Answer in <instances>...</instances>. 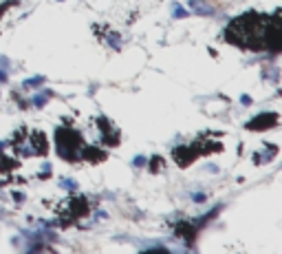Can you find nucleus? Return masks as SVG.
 I'll use <instances>...</instances> for the list:
<instances>
[{
  "label": "nucleus",
  "instance_id": "f257e3e1",
  "mask_svg": "<svg viewBox=\"0 0 282 254\" xmlns=\"http://www.w3.org/2000/svg\"><path fill=\"white\" fill-rule=\"evenodd\" d=\"M267 25H269V16L258 11H247L241 13L238 18H234L225 29V40L232 44L245 46L251 51L265 49V34Z\"/></svg>",
  "mask_w": 282,
  "mask_h": 254
},
{
  "label": "nucleus",
  "instance_id": "f03ea898",
  "mask_svg": "<svg viewBox=\"0 0 282 254\" xmlns=\"http://www.w3.org/2000/svg\"><path fill=\"white\" fill-rule=\"evenodd\" d=\"M82 135L75 128H67V126L55 128V150L62 159H67V162L82 159Z\"/></svg>",
  "mask_w": 282,
  "mask_h": 254
},
{
  "label": "nucleus",
  "instance_id": "7ed1b4c3",
  "mask_svg": "<svg viewBox=\"0 0 282 254\" xmlns=\"http://www.w3.org/2000/svg\"><path fill=\"white\" fill-rule=\"evenodd\" d=\"M265 49H269L271 53L282 51V22H280V9H276L269 16V25H267L265 34Z\"/></svg>",
  "mask_w": 282,
  "mask_h": 254
},
{
  "label": "nucleus",
  "instance_id": "20e7f679",
  "mask_svg": "<svg viewBox=\"0 0 282 254\" xmlns=\"http://www.w3.org/2000/svg\"><path fill=\"white\" fill-rule=\"evenodd\" d=\"M201 153V144H190V146H176V148H172V157H175V162L178 164L181 168H187L192 162H194Z\"/></svg>",
  "mask_w": 282,
  "mask_h": 254
},
{
  "label": "nucleus",
  "instance_id": "39448f33",
  "mask_svg": "<svg viewBox=\"0 0 282 254\" xmlns=\"http://www.w3.org/2000/svg\"><path fill=\"white\" fill-rule=\"evenodd\" d=\"M278 120H280L278 113H274V111L258 113L251 122H247L245 128L247 130H267V128H274V126H278Z\"/></svg>",
  "mask_w": 282,
  "mask_h": 254
},
{
  "label": "nucleus",
  "instance_id": "423d86ee",
  "mask_svg": "<svg viewBox=\"0 0 282 254\" xmlns=\"http://www.w3.org/2000/svg\"><path fill=\"white\" fill-rule=\"evenodd\" d=\"M97 126H100V130H102V139L106 142V146H117V144H119V130L112 128V124L106 120L104 115L97 117Z\"/></svg>",
  "mask_w": 282,
  "mask_h": 254
},
{
  "label": "nucleus",
  "instance_id": "0eeeda50",
  "mask_svg": "<svg viewBox=\"0 0 282 254\" xmlns=\"http://www.w3.org/2000/svg\"><path fill=\"white\" fill-rule=\"evenodd\" d=\"M31 146H34V150H31L34 155H46L49 153V142H46V135L42 133V130H35V133L31 135Z\"/></svg>",
  "mask_w": 282,
  "mask_h": 254
},
{
  "label": "nucleus",
  "instance_id": "6e6552de",
  "mask_svg": "<svg viewBox=\"0 0 282 254\" xmlns=\"http://www.w3.org/2000/svg\"><path fill=\"white\" fill-rule=\"evenodd\" d=\"M82 159H88V162H102L106 159V150L97 148V146H82Z\"/></svg>",
  "mask_w": 282,
  "mask_h": 254
},
{
  "label": "nucleus",
  "instance_id": "1a4fd4ad",
  "mask_svg": "<svg viewBox=\"0 0 282 254\" xmlns=\"http://www.w3.org/2000/svg\"><path fill=\"white\" fill-rule=\"evenodd\" d=\"M190 9L194 13H199V16H214V7H212L210 2H205V0H190Z\"/></svg>",
  "mask_w": 282,
  "mask_h": 254
},
{
  "label": "nucleus",
  "instance_id": "9d476101",
  "mask_svg": "<svg viewBox=\"0 0 282 254\" xmlns=\"http://www.w3.org/2000/svg\"><path fill=\"white\" fill-rule=\"evenodd\" d=\"M51 97H53V91H42V93H37V95H34V100H31V102H34L35 109H42V106H44Z\"/></svg>",
  "mask_w": 282,
  "mask_h": 254
},
{
  "label": "nucleus",
  "instance_id": "9b49d317",
  "mask_svg": "<svg viewBox=\"0 0 282 254\" xmlns=\"http://www.w3.org/2000/svg\"><path fill=\"white\" fill-rule=\"evenodd\" d=\"M42 84H44V75H35V78L25 80L22 86H25V88H37V86H42Z\"/></svg>",
  "mask_w": 282,
  "mask_h": 254
},
{
  "label": "nucleus",
  "instance_id": "f8f14e48",
  "mask_svg": "<svg viewBox=\"0 0 282 254\" xmlns=\"http://www.w3.org/2000/svg\"><path fill=\"white\" fill-rule=\"evenodd\" d=\"M220 153L223 150V144L220 142H205V144H201V153Z\"/></svg>",
  "mask_w": 282,
  "mask_h": 254
},
{
  "label": "nucleus",
  "instance_id": "ddd939ff",
  "mask_svg": "<svg viewBox=\"0 0 282 254\" xmlns=\"http://www.w3.org/2000/svg\"><path fill=\"white\" fill-rule=\"evenodd\" d=\"M106 42L112 46V49H117V51L121 49V36L119 34H108L106 36Z\"/></svg>",
  "mask_w": 282,
  "mask_h": 254
},
{
  "label": "nucleus",
  "instance_id": "4468645a",
  "mask_svg": "<svg viewBox=\"0 0 282 254\" xmlns=\"http://www.w3.org/2000/svg\"><path fill=\"white\" fill-rule=\"evenodd\" d=\"M163 168V157H159V155H154L152 159H150V170L152 172H157V170H161Z\"/></svg>",
  "mask_w": 282,
  "mask_h": 254
},
{
  "label": "nucleus",
  "instance_id": "2eb2a0df",
  "mask_svg": "<svg viewBox=\"0 0 282 254\" xmlns=\"http://www.w3.org/2000/svg\"><path fill=\"white\" fill-rule=\"evenodd\" d=\"M133 166H135V168H143V166H148V159H145L143 155H135Z\"/></svg>",
  "mask_w": 282,
  "mask_h": 254
},
{
  "label": "nucleus",
  "instance_id": "dca6fc26",
  "mask_svg": "<svg viewBox=\"0 0 282 254\" xmlns=\"http://www.w3.org/2000/svg\"><path fill=\"white\" fill-rule=\"evenodd\" d=\"M172 16H175V18H187V11L181 7V4L176 2V4H175V9H172Z\"/></svg>",
  "mask_w": 282,
  "mask_h": 254
},
{
  "label": "nucleus",
  "instance_id": "f3484780",
  "mask_svg": "<svg viewBox=\"0 0 282 254\" xmlns=\"http://www.w3.org/2000/svg\"><path fill=\"white\" fill-rule=\"evenodd\" d=\"M192 201H194V204H203V201H208V195H205V192H194Z\"/></svg>",
  "mask_w": 282,
  "mask_h": 254
},
{
  "label": "nucleus",
  "instance_id": "a211bd4d",
  "mask_svg": "<svg viewBox=\"0 0 282 254\" xmlns=\"http://www.w3.org/2000/svg\"><path fill=\"white\" fill-rule=\"evenodd\" d=\"M62 188H67V190H75L77 188V183H75V179H62V183H60Z\"/></svg>",
  "mask_w": 282,
  "mask_h": 254
},
{
  "label": "nucleus",
  "instance_id": "6ab92c4d",
  "mask_svg": "<svg viewBox=\"0 0 282 254\" xmlns=\"http://www.w3.org/2000/svg\"><path fill=\"white\" fill-rule=\"evenodd\" d=\"M13 199H16L18 204H22V201H25V195H22V192H13Z\"/></svg>",
  "mask_w": 282,
  "mask_h": 254
},
{
  "label": "nucleus",
  "instance_id": "aec40b11",
  "mask_svg": "<svg viewBox=\"0 0 282 254\" xmlns=\"http://www.w3.org/2000/svg\"><path fill=\"white\" fill-rule=\"evenodd\" d=\"M7 82V69H0V84Z\"/></svg>",
  "mask_w": 282,
  "mask_h": 254
},
{
  "label": "nucleus",
  "instance_id": "412c9836",
  "mask_svg": "<svg viewBox=\"0 0 282 254\" xmlns=\"http://www.w3.org/2000/svg\"><path fill=\"white\" fill-rule=\"evenodd\" d=\"M251 102H253V100H251V97H249V95H243V97H241V104H245V106H249V104H251Z\"/></svg>",
  "mask_w": 282,
  "mask_h": 254
},
{
  "label": "nucleus",
  "instance_id": "4be33fe9",
  "mask_svg": "<svg viewBox=\"0 0 282 254\" xmlns=\"http://www.w3.org/2000/svg\"><path fill=\"white\" fill-rule=\"evenodd\" d=\"M49 170H51V166H49V164H44V168H42L40 177H46V175H49Z\"/></svg>",
  "mask_w": 282,
  "mask_h": 254
},
{
  "label": "nucleus",
  "instance_id": "5701e85b",
  "mask_svg": "<svg viewBox=\"0 0 282 254\" xmlns=\"http://www.w3.org/2000/svg\"><path fill=\"white\" fill-rule=\"evenodd\" d=\"M4 146H7V144H4V142H0V153H2V150H4Z\"/></svg>",
  "mask_w": 282,
  "mask_h": 254
},
{
  "label": "nucleus",
  "instance_id": "b1692460",
  "mask_svg": "<svg viewBox=\"0 0 282 254\" xmlns=\"http://www.w3.org/2000/svg\"><path fill=\"white\" fill-rule=\"evenodd\" d=\"M58 2H62V0H58Z\"/></svg>",
  "mask_w": 282,
  "mask_h": 254
}]
</instances>
